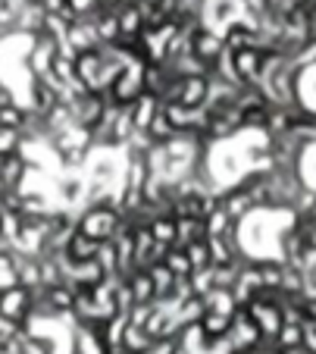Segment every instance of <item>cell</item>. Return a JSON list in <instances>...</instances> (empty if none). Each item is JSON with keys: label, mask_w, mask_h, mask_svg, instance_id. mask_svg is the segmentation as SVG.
<instances>
[{"label": "cell", "mask_w": 316, "mask_h": 354, "mask_svg": "<svg viewBox=\"0 0 316 354\" xmlns=\"http://www.w3.org/2000/svg\"><path fill=\"white\" fill-rule=\"evenodd\" d=\"M148 226H150V232H154L157 245L175 248V241H179V223H175V216L163 214V216H157V220H150Z\"/></svg>", "instance_id": "obj_5"}, {"label": "cell", "mask_w": 316, "mask_h": 354, "mask_svg": "<svg viewBox=\"0 0 316 354\" xmlns=\"http://www.w3.org/2000/svg\"><path fill=\"white\" fill-rule=\"evenodd\" d=\"M66 7L72 10L79 19H95V16L103 10V3L101 0H66Z\"/></svg>", "instance_id": "obj_10"}, {"label": "cell", "mask_w": 316, "mask_h": 354, "mask_svg": "<svg viewBox=\"0 0 316 354\" xmlns=\"http://www.w3.org/2000/svg\"><path fill=\"white\" fill-rule=\"evenodd\" d=\"M0 239H3V210H0Z\"/></svg>", "instance_id": "obj_12"}, {"label": "cell", "mask_w": 316, "mask_h": 354, "mask_svg": "<svg viewBox=\"0 0 316 354\" xmlns=\"http://www.w3.org/2000/svg\"><path fill=\"white\" fill-rule=\"evenodd\" d=\"M166 263L169 270L175 273V279H185V276H191L195 270H191V261H188V254H185V248H169V254H166Z\"/></svg>", "instance_id": "obj_8"}, {"label": "cell", "mask_w": 316, "mask_h": 354, "mask_svg": "<svg viewBox=\"0 0 316 354\" xmlns=\"http://www.w3.org/2000/svg\"><path fill=\"white\" fill-rule=\"evenodd\" d=\"M28 122V107H19V100L13 104H3L0 107V129H10V132H22Z\"/></svg>", "instance_id": "obj_6"}, {"label": "cell", "mask_w": 316, "mask_h": 354, "mask_svg": "<svg viewBox=\"0 0 316 354\" xmlns=\"http://www.w3.org/2000/svg\"><path fill=\"white\" fill-rule=\"evenodd\" d=\"M0 314L26 326L34 317V292L26 286H13L7 292H0Z\"/></svg>", "instance_id": "obj_1"}, {"label": "cell", "mask_w": 316, "mask_h": 354, "mask_svg": "<svg viewBox=\"0 0 316 354\" xmlns=\"http://www.w3.org/2000/svg\"><path fill=\"white\" fill-rule=\"evenodd\" d=\"M163 110V104H160V97L157 94H148L144 91L141 97L132 104V122H135V132H141V135H148V129H150V122L157 120V113Z\"/></svg>", "instance_id": "obj_2"}, {"label": "cell", "mask_w": 316, "mask_h": 354, "mask_svg": "<svg viewBox=\"0 0 316 354\" xmlns=\"http://www.w3.org/2000/svg\"><path fill=\"white\" fill-rule=\"evenodd\" d=\"M110 354H126V351H110Z\"/></svg>", "instance_id": "obj_14"}, {"label": "cell", "mask_w": 316, "mask_h": 354, "mask_svg": "<svg viewBox=\"0 0 316 354\" xmlns=\"http://www.w3.org/2000/svg\"><path fill=\"white\" fill-rule=\"evenodd\" d=\"M122 3H138V0H122Z\"/></svg>", "instance_id": "obj_13"}, {"label": "cell", "mask_w": 316, "mask_h": 354, "mask_svg": "<svg viewBox=\"0 0 316 354\" xmlns=\"http://www.w3.org/2000/svg\"><path fill=\"white\" fill-rule=\"evenodd\" d=\"M185 254H188L191 261V270H210L213 267V261H210V241H195V245L185 248Z\"/></svg>", "instance_id": "obj_9"}, {"label": "cell", "mask_w": 316, "mask_h": 354, "mask_svg": "<svg viewBox=\"0 0 316 354\" xmlns=\"http://www.w3.org/2000/svg\"><path fill=\"white\" fill-rule=\"evenodd\" d=\"M97 254H101V241L88 239V235H81V232H75V239L69 241V248H66V257H69L72 263L97 261Z\"/></svg>", "instance_id": "obj_3"}, {"label": "cell", "mask_w": 316, "mask_h": 354, "mask_svg": "<svg viewBox=\"0 0 316 354\" xmlns=\"http://www.w3.org/2000/svg\"><path fill=\"white\" fill-rule=\"evenodd\" d=\"M304 351L316 354V323L313 320H304Z\"/></svg>", "instance_id": "obj_11"}, {"label": "cell", "mask_w": 316, "mask_h": 354, "mask_svg": "<svg viewBox=\"0 0 316 354\" xmlns=\"http://www.w3.org/2000/svg\"><path fill=\"white\" fill-rule=\"evenodd\" d=\"M126 282H128V288H132L135 304H154V301H157V286H154V279H150L148 270L132 273Z\"/></svg>", "instance_id": "obj_4"}, {"label": "cell", "mask_w": 316, "mask_h": 354, "mask_svg": "<svg viewBox=\"0 0 316 354\" xmlns=\"http://www.w3.org/2000/svg\"><path fill=\"white\" fill-rule=\"evenodd\" d=\"M150 273V279H154V286H157V301H169L172 298V288H175V273L166 267V263H157V267H150L148 270Z\"/></svg>", "instance_id": "obj_7"}]
</instances>
